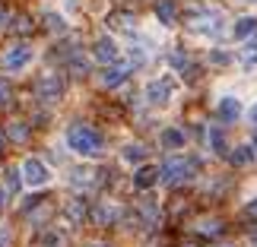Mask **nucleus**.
Listing matches in <instances>:
<instances>
[{
    "instance_id": "nucleus-1",
    "label": "nucleus",
    "mask_w": 257,
    "mask_h": 247,
    "mask_svg": "<svg viewBox=\"0 0 257 247\" xmlns=\"http://www.w3.org/2000/svg\"><path fill=\"white\" fill-rule=\"evenodd\" d=\"M67 149L76 152V155H83V159H98L102 149H105V143H102V133H98L95 127L70 124V127H67Z\"/></svg>"
},
{
    "instance_id": "nucleus-2",
    "label": "nucleus",
    "mask_w": 257,
    "mask_h": 247,
    "mask_svg": "<svg viewBox=\"0 0 257 247\" xmlns=\"http://www.w3.org/2000/svg\"><path fill=\"white\" fill-rule=\"evenodd\" d=\"M197 168H200V162L191 159V155H169V159L162 162V168H159V181L169 184V187L187 184L197 174Z\"/></svg>"
},
{
    "instance_id": "nucleus-3",
    "label": "nucleus",
    "mask_w": 257,
    "mask_h": 247,
    "mask_svg": "<svg viewBox=\"0 0 257 247\" xmlns=\"http://www.w3.org/2000/svg\"><path fill=\"white\" fill-rule=\"evenodd\" d=\"M19 174H23V184L32 187V190H42V187L51 184V168L38 159V155H29V159H23V165H19Z\"/></svg>"
},
{
    "instance_id": "nucleus-4",
    "label": "nucleus",
    "mask_w": 257,
    "mask_h": 247,
    "mask_svg": "<svg viewBox=\"0 0 257 247\" xmlns=\"http://www.w3.org/2000/svg\"><path fill=\"white\" fill-rule=\"evenodd\" d=\"M32 61H35V48L26 45V42L10 45L7 51H4V57H0V64H4L7 73H23V70H29V67H32Z\"/></svg>"
},
{
    "instance_id": "nucleus-5",
    "label": "nucleus",
    "mask_w": 257,
    "mask_h": 247,
    "mask_svg": "<svg viewBox=\"0 0 257 247\" xmlns=\"http://www.w3.org/2000/svg\"><path fill=\"white\" fill-rule=\"evenodd\" d=\"M143 95H146V102H150L153 108H165L175 98V83H172V76H159V80H150L143 89Z\"/></svg>"
},
{
    "instance_id": "nucleus-6",
    "label": "nucleus",
    "mask_w": 257,
    "mask_h": 247,
    "mask_svg": "<svg viewBox=\"0 0 257 247\" xmlns=\"http://www.w3.org/2000/svg\"><path fill=\"white\" fill-rule=\"evenodd\" d=\"M64 95V80L57 73H42V80H38V98L42 102H61Z\"/></svg>"
},
{
    "instance_id": "nucleus-7",
    "label": "nucleus",
    "mask_w": 257,
    "mask_h": 247,
    "mask_svg": "<svg viewBox=\"0 0 257 247\" xmlns=\"http://www.w3.org/2000/svg\"><path fill=\"white\" fill-rule=\"evenodd\" d=\"M92 57L98 64H117L121 48H117V42L111 35H102V38H95V45H92Z\"/></svg>"
},
{
    "instance_id": "nucleus-8",
    "label": "nucleus",
    "mask_w": 257,
    "mask_h": 247,
    "mask_svg": "<svg viewBox=\"0 0 257 247\" xmlns=\"http://www.w3.org/2000/svg\"><path fill=\"white\" fill-rule=\"evenodd\" d=\"M191 32H194V35L216 38V35L222 32V19H219V13H203V16H197L194 23H191Z\"/></svg>"
},
{
    "instance_id": "nucleus-9",
    "label": "nucleus",
    "mask_w": 257,
    "mask_h": 247,
    "mask_svg": "<svg viewBox=\"0 0 257 247\" xmlns=\"http://www.w3.org/2000/svg\"><path fill=\"white\" fill-rule=\"evenodd\" d=\"M127 76H131V67L127 64H108L102 73H98V83H102L105 89H117Z\"/></svg>"
},
{
    "instance_id": "nucleus-10",
    "label": "nucleus",
    "mask_w": 257,
    "mask_h": 247,
    "mask_svg": "<svg viewBox=\"0 0 257 247\" xmlns=\"http://www.w3.org/2000/svg\"><path fill=\"white\" fill-rule=\"evenodd\" d=\"M216 111H219L222 124H235V121L241 117V102H238L235 95H222L219 105H216Z\"/></svg>"
},
{
    "instance_id": "nucleus-11",
    "label": "nucleus",
    "mask_w": 257,
    "mask_h": 247,
    "mask_svg": "<svg viewBox=\"0 0 257 247\" xmlns=\"http://www.w3.org/2000/svg\"><path fill=\"white\" fill-rule=\"evenodd\" d=\"M159 184V168H153V165H143V168H137V174H134V187L137 190H150V187Z\"/></svg>"
},
{
    "instance_id": "nucleus-12",
    "label": "nucleus",
    "mask_w": 257,
    "mask_h": 247,
    "mask_svg": "<svg viewBox=\"0 0 257 247\" xmlns=\"http://www.w3.org/2000/svg\"><path fill=\"white\" fill-rule=\"evenodd\" d=\"M159 143H162V149H184L187 136H184L181 127H165V130L159 133Z\"/></svg>"
},
{
    "instance_id": "nucleus-13",
    "label": "nucleus",
    "mask_w": 257,
    "mask_h": 247,
    "mask_svg": "<svg viewBox=\"0 0 257 247\" xmlns=\"http://www.w3.org/2000/svg\"><path fill=\"white\" fill-rule=\"evenodd\" d=\"M156 19H159L162 26H175L178 4H175V0H156Z\"/></svg>"
},
{
    "instance_id": "nucleus-14",
    "label": "nucleus",
    "mask_w": 257,
    "mask_h": 247,
    "mask_svg": "<svg viewBox=\"0 0 257 247\" xmlns=\"http://www.w3.org/2000/svg\"><path fill=\"white\" fill-rule=\"evenodd\" d=\"M117 215H121V212H117L114 203H98L95 212H92V219H95V225H111Z\"/></svg>"
},
{
    "instance_id": "nucleus-15",
    "label": "nucleus",
    "mask_w": 257,
    "mask_h": 247,
    "mask_svg": "<svg viewBox=\"0 0 257 247\" xmlns=\"http://www.w3.org/2000/svg\"><path fill=\"white\" fill-rule=\"evenodd\" d=\"M254 32H257V16H241L238 23L232 26V35L238 38V42H244V38L254 35Z\"/></svg>"
},
{
    "instance_id": "nucleus-16",
    "label": "nucleus",
    "mask_w": 257,
    "mask_h": 247,
    "mask_svg": "<svg viewBox=\"0 0 257 247\" xmlns=\"http://www.w3.org/2000/svg\"><path fill=\"white\" fill-rule=\"evenodd\" d=\"M108 26H111V29H121V32H134V29H137V23H134L131 13H111V16H108Z\"/></svg>"
},
{
    "instance_id": "nucleus-17",
    "label": "nucleus",
    "mask_w": 257,
    "mask_h": 247,
    "mask_svg": "<svg viewBox=\"0 0 257 247\" xmlns=\"http://www.w3.org/2000/svg\"><path fill=\"white\" fill-rule=\"evenodd\" d=\"M42 19H45V26L51 29V32H57V35L67 32V23H64V16H61V13H51V10H45Z\"/></svg>"
},
{
    "instance_id": "nucleus-18",
    "label": "nucleus",
    "mask_w": 257,
    "mask_h": 247,
    "mask_svg": "<svg viewBox=\"0 0 257 247\" xmlns=\"http://www.w3.org/2000/svg\"><path fill=\"white\" fill-rule=\"evenodd\" d=\"M251 162H254V149H251L248 143H244V146H238V149L232 152V165L244 168V165H251Z\"/></svg>"
},
{
    "instance_id": "nucleus-19",
    "label": "nucleus",
    "mask_w": 257,
    "mask_h": 247,
    "mask_svg": "<svg viewBox=\"0 0 257 247\" xmlns=\"http://www.w3.org/2000/svg\"><path fill=\"white\" fill-rule=\"evenodd\" d=\"M19 187H23V174H19V168H7V177H4V190H7V193H16Z\"/></svg>"
},
{
    "instance_id": "nucleus-20",
    "label": "nucleus",
    "mask_w": 257,
    "mask_h": 247,
    "mask_svg": "<svg viewBox=\"0 0 257 247\" xmlns=\"http://www.w3.org/2000/svg\"><path fill=\"white\" fill-rule=\"evenodd\" d=\"M238 57H241V64H244V67H254V64H257V38L244 42V48L238 51Z\"/></svg>"
},
{
    "instance_id": "nucleus-21",
    "label": "nucleus",
    "mask_w": 257,
    "mask_h": 247,
    "mask_svg": "<svg viewBox=\"0 0 257 247\" xmlns=\"http://www.w3.org/2000/svg\"><path fill=\"white\" fill-rule=\"evenodd\" d=\"M210 149L216 155H225V152H229V149H225V136H222L219 127H210Z\"/></svg>"
},
{
    "instance_id": "nucleus-22",
    "label": "nucleus",
    "mask_w": 257,
    "mask_h": 247,
    "mask_svg": "<svg viewBox=\"0 0 257 247\" xmlns=\"http://www.w3.org/2000/svg\"><path fill=\"white\" fill-rule=\"evenodd\" d=\"M146 159V149L140 143H131V146H124V162H131V165H137V162H143Z\"/></svg>"
},
{
    "instance_id": "nucleus-23",
    "label": "nucleus",
    "mask_w": 257,
    "mask_h": 247,
    "mask_svg": "<svg viewBox=\"0 0 257 247\" xmlns=\"http://www.w3.org/2000/svg\"><path fill=\"white\" fill-rule=\"evenodd\" d=\"M73 177H70V181L76 184V187H89V184H92L95 181V174L92 171H89V168H73V171H70Z\"/></svg>"
},
{
    "instance_id": "nucleus-24",
    "label": "nucleus",
    "mask_w": 257,
    "mask_h": 247,
    "mask_svg": "<svg viewBox=\"0 0 257 247\" xmlns=\"http://www.w3.org/2000/svg\"><path fill=\"white\" fill-rule=\"evenodd\" d=\"M83 215H86V203H83V200H73L70 206H67V219H70L73 225L83 222Z\"/></svg>"
},
{
    "instance_id": "nucleus-25",
    "label": "nucleus",
    "mask_w": 257,
    "mask_h": 247,
    "mask_svg": "<svg viewBox=\"0 0 257 247\" xmlns=\"http://www.w3.org/2000/svg\"><path fill=\"white\" fill-rule=\"evenodd\" d=\"M10 136H13L16 143H23L26 136H29V127H26L23 121H13V124H10Z\"/></svg>"
},
{
    "instance_id": "nucleus-26",
    "label": "nucleus",
    "mask_w": 257,
    "mask_h": 247,
    "mask_svg": "<svg viewBox=\"0 0 257 247\" xmlns=\"http://www.w3.org/2000/svg\"><path fill=\"white\" fill-rule=\"evenodd\" d=\"M61 244H64V238H61V234H57V231H48L38 247H61Z\"/></svg>"
},
{
    "instance_id": "nucleus-27",
    "label": "nucleus",
    "mask_w": 257,
    "mask_h": 247,
    "mask_svg": "<svg viewBox=\"0 0 257 247\" xmlns=\"http://www.w3.org/2000/svg\"><path fill=\"white\" fill-rule=\"evenodd\" d=\"M200 231L203 234H216V231H219V222H216V219H206V222H200Z\"/></svg>"
},
{
    "instance_id": "nucleus-28",
    "label": "nucleus",
    "mask_w": 257,
    "mask_h": 247,
    "mask_svg": "<svg viewBox=\"0 0 257 247\" xmlns=\"http://www.w3.org/2000/svg\"><path fill=\"white\" fill-rule=\"evenodd\" d=\"M10 102V83L4 80V76H0V108H4Z\"/></svg>"
},
{
    "instance_id": "nucleus-29",
    "label": "nucleus",
    "mask_w": 257,
    "mask_h": 247,
    "mask_svg": "<svg viewBox=\"0 0 257 247\" xmlns=\"http://www.w3.org/2000/svg\"><path fill=\"white\" fill-rule=\"evenodd\" d=\"M10 244H13V234H10L7 225H0V247H10Z\"/></svg>"
},
{
    "instance_id": "nucleus-30",
    "label": "nucleus",
    "mask_w": 257,
    "mask_h": 247,
    "mask_svg": "<svg viewBox=\"0 0 257 247\" xmlns=\"http://www.w3.org/2000/svg\"><path fill=\"white\" fill-rule=\"evenodd\" d=\"M210 61H213V64H222V67H225V64L232 61V57L225 54V51H213V54H210Z\"/></svg>"
},
{
    "instance_id": "nucleus-31",
    "label": "nucleus",
    "mask_w": 257,
    "mask_h": 247,
    "mask_svg": "<svg viewBox=\"0 0 257 247\" xmlns=\"http://www.w3.org/2000/svg\"><path fill=\"white\" fill-rule=\"evenodd\" d=\"M13 29H16V32H29V29H32V23H29V19H26V16H19Z\"/></svg>"
},
{
    "instance_id": "nucleus-32",
    "label": "nucleus",
    "mask_w": 257,
    "mask_h": 247,
    "mask_svg": "<svg viewBox=\"0 0 257 247\" xmlns=\"http://www.w3.org/2000/svg\"><path fill=\"white\" fill-rule=\"evenodd\" d=\"M7 19H10V13H7V7H0V32H4V29L10 26V23H7Z\"/></svg>"
},
{
    "instance_id": "nucleus-33",
    "label": "nucleus",
    "mask_w": 257,
    "mask_h": 247,
    "mask_svg": "<svg viewBox=\"0 0 257 247\" xmlns=\"http://www.w3.org/2000/svg\"><path fill=\"white\" fill-rule=\"evenodd\" d=\"M4 206H7V190L0 187V209H4Z\"/></svg>"
},
{
    "instance_id": "nucleus-34",
    "label": "nucleus",
    "mask_w": 257,
    "mask_h": 247,
    "mask_svg": "<svg viewBox=\"0 0 257 247\" xmlns=\"http://www.w3.org/2000/svg\"><path fill=\"white\" fill-rule=\"evenodd\" d=\"M248 212H251V215H257V200H254V203H248Z\"/></svg>"
},
{
    "instance_id": "nucleus-35",
    "label": "nucleus",
    "mask_w": 257,
    "mask_h": 247,
    "mask_svg": "<svg viewBox=\"0 0 257 247\" xmlns=\"http://www.w3.org/2000/svg\"><path fill=\"white\" fill-rule=\"evenodd\" d=\"M248 146H251V149H257V133H254V140H251V143H248Z\"/></svg>"
},
{
    "instance_id": "nucleus-36",
    "label": "nucleus",
    "mask_w": 257,
    "mask_h": 247,
    "mask_svg": "<svg viewBox=\"0 0 257 247\" xmlns=\"http://www.w3.org/2000/svg\"><path fill=\"white\" fill-rule=\"evenodd\" d=\"M251 121H254V124H257V108H254V111H251Z\"/></svg>"
},
{
    "instance_id": "nucleus-37",
    "label": "nucleus",
    "mask_w": 257,
    "mask_h": 247,
    "mask_svg": "<svg viewBox=\"0 0 257 247\" xmlns=\"http://www.w3.org/2000/svg\"><path fill=\"white\" fill-rule=\"evenodd\" d=\"M251 247H257V234H251Z\"/></svg>"
},
{
    "instance_id": "nucleus-38",
    "label": "nucleus",
    "mask_w": 257,
    "mask_h": 247,
    "mask_svg": "<svg viewBox=\"0 0 257 247\" xmlns=\"http://www.w3.org/2000/svg\"><path fill=\"white\" fill-rule=\"evenodd\" d=\"M0 152H4V133H0Z\"/></svg>"
},
{
    "instance_id": "nucleus-39",
    "label": "nucleus",
    "mask_w": 257,
    "mask_h": 247,
    "mask_svg": "<svg viewBox=\"0 0 257 247\" xmlns=\"http://www.w3.org/2000/svg\"><path fill=\"white\" fill-rule=\"evenodd\" d=\"M92 247H108V244H92Z\"/></svg>"
},
{
    "instance_id": "nucleus-40",
    "label": "nucleus",
    "mask_w": 257,
    "mask_h": 247,
    "mask_svg": "<svg viewBox=\"0 0 257 247\" xmlns=\"http://www.w3.org/2000/svg\"><path fill=\"white\" fill-rule=\"evenodd\" d=\"M248 4H257V0H248Z\"/></svg>"
},
{
    "instance_id": "nucleus-41",
    "label": "nucleus",
    "mask_w": 257,
    "mask_h": 247,
    "mask_svg": "<svg viewBox=\"0 0 257 247\" xmlns=\"http://www.w3.org/2000/svg\"><path fill=\"white\" fill-rule=\"evenodd\" d=\"M222 247H229V244H222Z\"/></svg>"
}]
</instances>
